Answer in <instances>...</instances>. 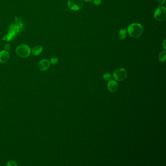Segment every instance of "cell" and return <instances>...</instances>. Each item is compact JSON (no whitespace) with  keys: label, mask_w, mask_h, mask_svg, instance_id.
Masks as SVG:
<instances>
[{"label":"cell","mask_w":166,"mask_h":166,"mask_svg":"<svg viewBox=\"0 0 166 166\" xmlns=\"http://www.w3.org/2000/svg\"><path fill=\"white\" fill-rule=\"evenodd\" d=\"M128 32L132 37L138 38L143 32V28L140 24L133 23L128 26Z\"/></svg>","instance_id":"cell-1"},{"label":"cell","mask_w":166,"mask_h":166,"mask_svg":"<svg viewBox=\"0 0 166 166\" xmlns=\"http://www.w3.org/2000/svg\"><path fill=\"white\" fill-rule=\"evenodd\" d=\"M16 52L21 58H27L30 55V48L28 45L22 44L17 47Z\"/></svg>","instance_id":"cell-2"},{"label":"cell","mask_w":166,"mask_h":166,"mask_svg":"<svg viewBox=\"0 0 166 166\" xmlns=\"http://www.w3.org/2000/svg\"><path fill=\"white\" fill-rule=\"evenodd\" d=\"M127 75V72L124 68H117L113 74V77L114 79L116 81H124L126 78Z\"/></svg>","instance_id":"cell-3"},{"label":"cell","mask_w":166,"mask_h":166,"mask_svg":"<svg viewBox=\"0 0 166 166\" xmlns=\"http://www.w3.org/2000/svg\"><path fill=\"white\" fill-rule=\"evenodd\" d=\"M155 19L158 21H163L166 18V9L165 7H158L154 14Z\"/></svg>","instance_id":"cell-4"},{"label":"cell","mask_w":166,"mask_h":166,"mask_svg":"<svg viewBox=\"0 0 166 166\" xmlns=\"http://www.w3.org/2000/svg\"><path fill=\"white\" fill-rule=\"evenodd\" d=\"M82 0H69L68 6L70 9L74 11H77L82 8L83 7Z\"/></svg>","instance_id":"cell-5"},{"label":"cell","mask_w":166,"mask_h":166,"mask_svg":"<svg viewBox=\"0 0 166 166\" xmlns=\"http://www.w3.org/2000/svg\"><path fill=\"white\" fill-rule=\"evenodd\" d=\"M50 63L48 60L44 59L41 60L39 63L38 67L40 71H44L47 70L50 67Z\"/></svg>","instance_id":"cell-6"},{"label":"cell","mask_w":166,"mask_h":166,"mask_svg":"<svg viewBox=\"0 0 166 166\" xmlns=\"http://www.w3.org/2000/svg\"><path fill=\"white\" fill-rule=\"evenodd\" d=\"M107 88L108 90L112 93L116 92L118 88V84L116 81L114 80H110L107 84Z\"/></svg>","instance_id":"cell-7"},{"label":"cell","mask_w":166,"mask_h":166,"mask_svg":"<svg viewBox=\"0 0 166 166\" xmlns=\"http://www.w3.org/2000/svg\"><path fill=\"white\" fill-rule=\"evenodd\" d=\"M9 58V54L7 50H3L0 52V63H5Z\"/></svg>","instance_id":"cell-8"},{"label":"cell","mask_w":166,"mask_h":166,"mask_svg":"<svg viewBox=\"0 0 166 166\" xmlns=\"http://www.w3.org/2000/svg\"><path fill=\"white\" fill-rule=\"evenodd\" d=\"M42 47L40 45H37L35 47L32 49V54L34 56H38L41 54L42 52Z\"/></svg>","instance_id":"cell-9"},{"label":"cell","mask_w":166,"mask_h":166,"mask_svg":"<svg viewBox=\"0 0 166 166\" xmlns=\"http://www.w3.org/2000/svg\"><path fill=\"white\" fill-rule=\"evenodd\" d=\"M126 35H127L126 29L125 28L121 29L119 31L118 34V39L120 40H123L126 37Z\"/></svg>","instance_id":"cell-10"},{"label":"cell","mask_w":166,"mask_h":166,"mask_svg":"<svg viewBox=\"0 0 166 166\" xmlns=\"http://www.w3.org/2000/svg\"><path fill=\"white\" fill-rule=\"evenodd\" d=\"M158 58L160 61L161 62H164L166 59V52L165 51H163L160 53Z\"/></svg>","instance_id":"cell-11"},{"label":"cell","mask_w":166,"mask_h":166,"mask_svg":"<svg viewBox=\"0 0 166 166\" xmlns=\"http://www.w3.org/2000/svg\"><path fill=\"white\" fill-rule=\"evenodd\" d=\"M103 78L104 79H105V81H109L111 79H112V76L109 73H106L103 75Z\"/></svg>","instance_id":"cell-12"},{"label":"cell","mask_w":166,"mask_h":166,"mask_svg":"<svg viewBox=\"0 0 166 166\" xmlns=\"http://www.w3.org/2000/svg\"><path fill=\"white\" fill-rule=\"evenodd\" d=\"M58 59L56 57H53L50 60V63H51L53 65H55L58 63Z\"/></svg>","instance_id":"cell-13"},{"label":"cell","mask_w":166,"mask_h":166,"mask_svg":"<svg viewBox=\"0 0 166 166\" xmlns=\"http://www.w3.org/2000/svg\"><path fill=\"white\" fill-rule=\"evenodd\" d=\"M7 166H17V164L16 162L14 161L13 160H10L7 162Z\"/></svg>","instance_id":"cell-14"},{"label":"cell","mask_w":166,"mask_h":166,"mask_svg":"<svg viewBox=\"0 0 166 166\" xmlns=\"http://www.w3.org/2000/svg\"><path fill=\"white\" fill-rule=\"evenodd\" d=\"M93 3L95 5H99L101 3V0H93Z\"/></svg>","instance_id":"cell-15"},{"label":"cell","mask_w":166,"mask_h":166,"mask_svg":"<svg viewBox=\"0 0 166 166\" xmlns=\"http://www.w3.org/2000/svg\"><path fill=\"white\" fill-rule=\"evenodd\" d=\"M157 1L160 5H163L165 3V0H157Z\"/></svg>","instance_id":"cell-16"},{"label":"cell","mask_w":166,"mask_h":166,"mask_svg":"<svg viewBox=\"0 0 166 166\" xmlns=\"http://www.w3.org/2000/svg\"><path fill=\"white\" fill-rule=\"evenodd\" d=\"M10 46L9 44H7L6 45H5V50H7H7H9L10 49Z\"/></svg>","instance_id":"cell-17"},{"label":"cell","mask_w":166,"mask_h":166,"mask_svg":"<svg viewBox=\"0 0 166 166\" xmlns=\"http://www.w3.org/2000/svg\"><path fill=\"white\" fill-rule=\"evenodd\" d=\"M165 42H166V40H165L163 44V47H164V48L165 49H166V46H165Z\"/></svg>","instance_id":"cell-18"},{"label":"cell","mask_w":166,"mask_h":166,"mask_svg":"<svg viewBox=\"0 0 166 166\" xmlns=\"http://www.w3.org/2000/svg\"><path fill=\"white\" fill-rule=\"evenodd\" d=\"M83 1H84L86 2H90L91 1H92V0H83Z\"/></svg>","instance_id":"cell-19"}]
</instances>
